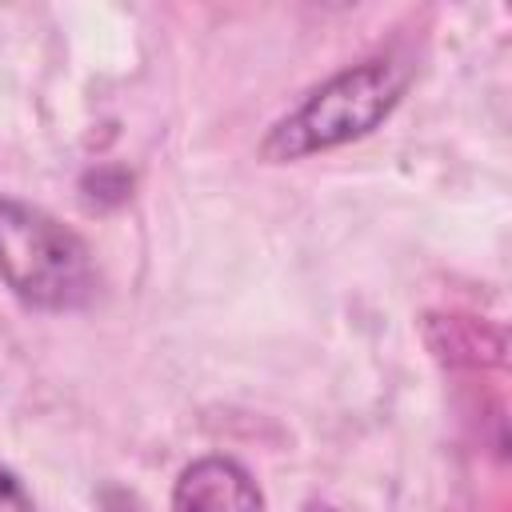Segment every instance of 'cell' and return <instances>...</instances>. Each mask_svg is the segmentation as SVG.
Segmentation results:
<instances>
[{
    "label": "cell",
    "instance_id": "277c9868",
    "mask_svg": "<svg viewBox=\"0 0 512 512\" xmlns=\"http://www.w3.org/2000/svg\"><path fill=\"white\" fill-rule=\"evenodd\" d=\"M0 512H36L32 492L20 484V476L12 468L0 464Z\"/></svg>",
    "mask_w": 512,
    "mask_h": 512
},
{
    "label": "cell",
    "instance_id": "5b68a950",
    "mask_svg": "<svg viewBox=\"0 0 512 512\" xmlns=\"http://www.w3.org/2000/svg\"><path fill=\"white\" fill-rule=\"evenodd\" d=\"M300 512H340L336 504H328V500H304L300 504Z\"/></svg>",
    "mask_w": 512,
    "mask_h": 512
},
{
    "label": "cell",
    "instance_id": "3957f363",
    "mask_svg": "<svg viewBox=\"0 0 512 512\" xmlns=\"http://www.w3.org/2000/svg\"><path fill=\"white\" fill-rule=\"evenodd\" d=\"M168 512H264V492L232 456H196L172 484Z\"/></svg>",
    "mask_w": 512,
    "mask_h": 512
},
{
    "label": "cell",
    "instance_id": "6da1fadb",
    "mask_svg": "<svg viewBox=\"0 0 512 512\" xmlns=\"http://www.w3.org/2000/svg\"><path fill=\"white\" fill-rule=\"evenodd\" d=\"M404 88H408V72L396 60L372 56V60L348 64L324 84H316L300 104H292L264 132L260 156L268 164H292V160L352 144L388 120Z\"/></svg>",
    "mask_w": 512,
    "mask_h": 512
},
{
    "label": "cell",
    "instance_id": "7a4b0ae2",
    "mask_svg": "<svg viewBox=\"0 0 512 512\" xmlns=\"http://www.w3.org/2000/svg\"><path fill=\"white\" fill-rule=\"evenodd\" d=\"M0 280L28 308L76 312L96 296V260L52 212L0 196Z\"/></svg>",
    "mask_w": 512,
    "mask_h": 512
}]
</instances>
